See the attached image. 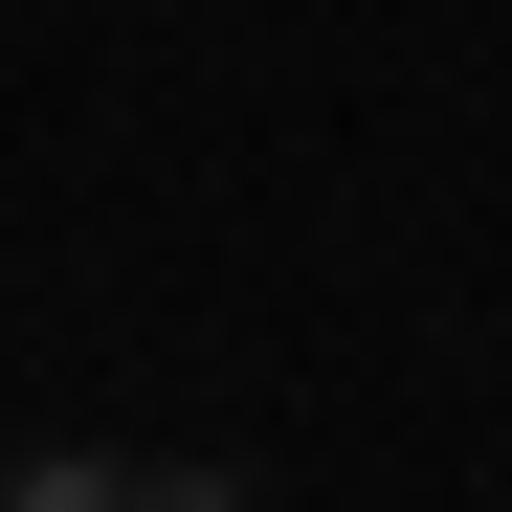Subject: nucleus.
I'll return each instance as SVG.
<instances>
[{
  "label": "nucleus",
  "instance_id": "f257e3e1",
  "mask_svg": "<svg viewBox=\"0 0 512 512\" xmlns=\"http://www.w3.org/2000/svg\"><path fill=\"white\" fill-rule=\"evenodd\" d=\"M0 512H245L223 468H112V446H45V468H0Z\"/></svg>",
  "mask_w": 512,
  "mask_h": 512
}]
</instances>
